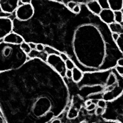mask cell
<instances>
[{
	"label": "cell",
	"instance_id": "6da1fadb",
	"mask_svg": "<svg viewBox=\"0 0 123 123\" xmlns=\"http://www.w3.org/2000/svg\"><path fill=\"white\" fill-rule=\"evenodd\" d=\"M27 61V55L18 45L0 42V73L16 70Z\"/></svg>",
	"mask_w": 123,
	"mask_h": 123
},
{
	"label": "cell",
	"instance_id": "7a4b0ae2",
	"mask_svg": "<svg viewBox=\"0 0 123 123\" xmlns=\"http://www.w3.org/2000/svg\"><path fill=\"white\" fill-rule=\"evenodd\" d=\"M115 105H112L108 102L107 107L103 113V118L106 121H113L123 123V95L113 100Z\"/></svg>",
	"mask_w": 123,
	"mask_h": 123
},
{
	"label": "cell",
	"instance_id": "3957f363",
	"mask_svg": "<svg viewBox=\"0 0 123 123\" xmlns=\"http://www.w3.org/2000/svg\"><path fill=\"white\" fill-rule=\"evenodd\" d=\"M46 63L62 78L65 77L66 71L65 62L59 57V55L55 54L48 55L46 58Z\"/></svg>",
	"mask_w": 123,
	"mask_h": 123
},
{
	"label": "cell",
	"instance_id": "277c9868",
	"mask_svg": "<svg viewBox=\"0 0 123 123\" xmlns=\"http://www.w3.org/2000/svg\"><path fill=\"white\" fill-rule=\"evenodd\" d=\"M35 14V9L31 4H23L18 6L16 12V18L18 21H27L34 17Z\"/></svg>",
	"mask_w": 123,
	"mask_h": 123
},
{
	"label": "cell",
	"instance_id": "5b68a950",
	"mask_svg": "<svg viewBox=\"0 0 123 123\" xmlns=\"http://www.w3.org/2000/svg\"><path fill=\"white\" fill-rule=\"evenodd\" d=\"M13 20L9 17H0V40L13 31Z\"/></svg>",
	"mask_w": 123,
	"mask_h": 123
},
{
	"label": "cell",
	"instance_id": "8992f818",
	"mask_svg": "<svg viewBox=\"0 0 123 123\" xmlns=\"http://www.w3.org/2000/svg\"><path fill=\"white\" fill-rule=\"evenodd\" d=\"M18 0H0L1 12L11 15L18 7Z\"/></svg>",
	"mask_w": 123,
	"mask_h": 123
},
{
	"label": "cell",
	"instance_id": "52a82bcc",
	"mask_svg": "<svg viewBox=\"0 0 123 123\" xmlns=\"http://www.w3.org/2000/svg\"><path fill=\"white\" fill-rule=\"evenodd\" d=\"M5 43H9V44H14V45H18L20 46L23 42H24V38L21 35L16 32H11L6 36L3 41Z\"/></svg>",
	"mask_w": 123,
	"mask_h": 123
},
{
	"label": "cell",
	"instance_id": "ba28073f",
	"mask_svg": "<svg viewBox=\"0 0 123 123\" xmlns=\"http://www.w3.org/2000/svg\"><path fill=\"white\" fill-rule=\"evenodd\" d=\"M100 20L103 22L104 24H110L115 22L114 20V12L110 10V9H102L100 13L98 15Z\"/></svg>",
	"mask_w": 123,
	"mask_h": 123
},
{
	"label": "cell",
	"instance_id": "9c48e42d",
	"mask_svg": "<svg viewBox=\"0 0 123 123\" xmlns=\"http://www.w3.org/2000/svg\"><path fill=\"white\" fill-rule=\"evenodd\" d=\"M86 7L88 10L94 15L98 16L99 14L100 13L102 9L98 4L97 0H93V1H90L86 4Z\"/></svg>",
	"mask_w": 123,
	"mask_h": 123
},
{
	"label": "cell",
	"instance_id": "30bf717a",
	"mask_svg": "<svg viewBox=\"0 0 123 123\" xmlns=\"http://www.w3.org/2000/svg\"><path fill=\"white\" fill-rule=\"evenodd\" d=\"M109 9L112 12L121 11L123 8V0H107Z\"/></svg>",
	"mask_w": 123,
	"mask_h": 123
},
{
	"label": "cell",
	"instance_id": "8fae6325",
	"mask_svg": "<svg viewBox=\"0 0 123 123\" xmlns=\"http://www.w3.org/2000/svg\"><path fill=\"white\" fill-rule=\"evenodd\" d=\"M72 73H73L72 79H73L74 83H78L83 80V73L79 68L75 66L72 70Z\"/></svg>",
	"mask_w": 123,
	"mask_h": 123
},
{
	"label": "cell",
	"instance_id": "7c38bea8",
	"mask_svg": "<svg viewBox=\"0 0 123 123\" xmlns=\"http://www.w3.org/2000/svg\"><path fill=\"white\" fill-rule=\"evenodd\" d=\"M109 31L112 33H116L118 34H123V26L121 24H117L115 22H113L108 25Z\"/></svg>",
	"mask_w": 123,
	"mask_h": 123
},
{
	"label": "cell",
	"instance_id": "4fadbf2b",
	"mask_svg": "<svg viewBox=\"0 0 123 123\" xmlns=\"http://www.w3.org/2000/svg\"><path fill=\"white\" fill-rule=\"evenodd\" d=\"M115 44L117 47V49H118L120 53L123 54V34H120L119 38H117V40L115 42Z\"/></svg>",
	"mask_w": 123,
	"mask_h": 123
},
{
	"label": "cell",
	"instance_id": "5bb4252c",
	"mask_svg": "<svg viewBox=\"0 0 123 123\" xmlns=\"http://www.w3.org/2000/svg\"><path fill=\"white\" fill-rule=\"evenodd\" d=\"M114 20L115 23L123 24V13L122 11L114 12Z\"/></svg>",
	"mask_w": 123,
	"mask_h": 123
},
{
	"label": "cell",
	"instance_id": "9a60e30c",
	"mask_svg": "<svg viewBox=\"0 0 123 123\" xmlns=\"http://www.w3.org/2000/svg\"><path fill=\"white\" fill-rule=\"evenodd\" d=\"M44 51L46 53H47L48 55H51V54H55V55H59V54L61 53V51H58V49H54L51 47L50 46H44Z\"/></svg>",
	"mask_w": 123,
	"mask_h": 123
},
{
	"label": "cell",
	"instance_id": "2e32d148",
	"mask_svg": "<svg viewBox=\"0 0 123 123\" xmlns=\"http://www.w3.org/2000/svg\"><path fill=\"white\" fill-rule=\"evenodd\" d=\"M78 115H79L78 111L75 107H71L70 109H69L68 112L67 117H68V119L72 120V119H74V118L77 117L78 116Z\"/></svg>",
	"mask_w": 123,
	"mask_h": 123
},
{
	"label": "cell",
	"instance_id": "e0dca14e",
	"mask_svg": "<svg viewBox=\"0 0 123 123\" xmlns=\"http://www.w3.org/2000/svg\"><path fill=\"white\" fill-rule=\"evenodd\" d=\"M20 48L22 50V51L24 53H25L26 55H29V53H31V49H30L29 46V43H26V41L23 42L21 45H20Z\"/></svg>",
	"mask_w": 123,
	"mask_h": 123
},
{
	"label": "cell",
	"instance_id": "ac0fdd59",
	"mask_svg": "<svg viewBox=\"0 0 123 123\" xmlns=\"http://www.w3.org/2000/svg\"><path fill=\"white\" fill-rule=\"evenodd\" d=\"M65 66H66V70H72L75 67V63H74L70 58L67 59V60L65 61Z\"/></svg>",
	"mask_w": 123,
	"mask_h": 123
},
{
	"label": "cell",
	"instance_id": "d6986e66",
	"mask_svg": "<svg viewBox=\"0 0 123 123\" xmlns=\"http://www.w3.org/2000/svg\"><path fill=\"white\" fill-rule=\"evenodd\" d=\"M98 4H100L102 9H109V6L107 4V0H97Z\"/></svg>",
	"mask_w": 123,
	"mask_h": 123
},
{
	"label": "cell",
	"instance_id": "ffe728a7",
	"mask_svg": "<svg viewBox=\"0 0 123 123\" xmlns=\"http://www.w3.org/2000/svg\"><path fill=\"white\" fill-rule=\"evenodd\" d=\"M97 105H98V107H100V108L105 110L106 108V107H107V102L105 101L104 100H103V99H100V100H99L98 101V104Z\"/></svg>",
	"mask_w": 123,
	"mask_h": 123
},
{
	"label": "cell",
	"instance_id": "44dd1931",
	"mask_svg": "<svg viewBox=\"0 0 123 123\" xmlns=\"http://www.w3.org/2000/svg\"><path fill=\"white\" fill-rule=\"evenodd\" d=\"M77 4L78 3H76V2H75V1H68V3H67V7H68V9L70 10V11H73V8L77 5Z\"/></svg>",
	"mask_w": 123,
	"mask_h": 123
},
{
	"label": "cell",
	"instance_id": "7402d4cb",
	"mask_svg": "<svg viewBox=\"0 0 123 123\" xmlns=\"http://www.w3.org/2000/svg\"><path fill=\"white\" fill-rule=\"evenodd\" d=\"M80 12H81V6H80V4H77V5L73 8V9L72 12H73V14H80Z\"/></svg>",
	"mask_w": 123,
	"mask_h": 123
},
{
	"label": "cell",
	"instance_id": "603a6c76",
	"mask_svg": "<svg viewBox=\"0 0 123 123\" xmlns=\"http://www.w3.org/2000/svg\"><path fill=\"white\" fill-rule=\"evenodd\" d=\"M115 69L116 70V72L119 74V75L123 78V66H115Z\"/></svg>",
	"mask_w": 123,
	"mask_h": 123
},
{
	"label": "cell",
	"instance_id": "cb8c5ba5",
	"mask_svg": "<svg viewBox=\"0 0 123 123\" xmlns=\"http://www.w3.org/2000/svg\"><path fill=\"white\" fill-rule=\"evenodd\" d=\"M36 50L38 52H42L44 51V45L42 43H36Z\"/></svg>",
	"mask_w": 123,
	"mask_h": 123
},
{
	"label": "cell",
	"instance_id": "d4e9b609",
	"mask_svg": "<svg viewBox=\"0 0 123 123\" xmlns=\"http://www.w3.org/2000/svg\"><path fill=\"white\" fill-rule=\"evenodd\" d=\"M59 57L65 62L67 59L69 58V57L68 56V55L66 53H63V52H61V53L59 54Z\"/></svg>",
	"mask_w": 123,
	"mask_h": 123
},
{
	"label": "cell",
	"instance_id": "484cf974",
	"mask_svg": "<svg viewBox=\"0 0 123 123\" xmlns=\"http://www.w3.org/2000/svg\"><path fill=\"white\" fill-rule=\"evenodd\" d=\"M103 112H104V110L103 109H102V108H100V107H97L96 109H95V115H103Z\"/></svg>",
	"mask_w": 123,
	"mask_h": 123
},
{
	"label": "cell",
	"instance_id": "4316f807",
	"mask_svg": "<svg viewBox=\"0 0 123 123\" xmlns=\"http://www.w3.org/2000/svg\"><path fill=\"white\" fill-rule=\"evenodd\" d=\"M119 36H120V34H116V33H112V34H111L112 40L113 41H115V42L117 40V38H119Z\"/></svg>",
	"mask_w": 123,
	"mask_h": 123
},
{
	"label": "cell",
	"instance_id": "83f0119b",
	"mask_svg": "<svg viewBox=\"0 0 123 123\" xmlns=\"http://www.w3.org/2000/svg\"><path fill=\"white\" fill-rule=\"evenodd\" d=\"M116 66H123V58L121 57L120 58H118L117 61H116Z\"/></svg>",
	"mask_w": 123,
	"mask_h": 123
},
{
	"label": "cell",
	"instance_id": "f1b7e54d",
	"mask_svg": "<svg viewBox=\"0 0 123 123\" xmlns=\"http://www.w3.org/2000/svg\"><path fill=\"white\" fill-rule=\"evenodd\" d=\"M96 108V105L95 103H92L91 105H90L88 107H86V110L88 111H91V110H93Z\"/></svg>",
	"mask_w": 123,
	"mask_h": 123
},
{
	"label": "cell",
	"instance_id": "f546056e",
	"mask_svg": "<svg viewBox=\"0 0 123 123\" xmlns=\"http://www.w3.org/2000/svg\"><path fill=\"white\" fill-rule=\"evenodd\" d=\"M72 75H73L72 70H66V74H65V76L67 77L68 78H72Z\"/></svg>",
	"mask_w": 123,
	"mask_h": 123
},
{
	"label": "cell",
	"instance_id": "4dcf8cb0",
	"mask_svg": "<svg viewBox=\"0 0 123 123\" xmlns=\"http://www.w3.org/2000/svg\"><path fill=\"white\" fill-rule=\"evenodd\" d=\"M29 43V46L30 47V49L32 50H35L36 49V43H34V42H30V43Z\"/></svg>",
	"mask_w": 123,
	"mask_h": 123
},
{
	"label": "cell",
	"instance_id": "1f68e13d",
	"mask_svg": "<svg viewBox=\"0 0 123 123\" xmlns=\"http://www.w3.org/2000/svg\"><path fill=\"white\" fill-rule=\"evenodd\" d=\"M21 2H22L23 4H31V1H30V0H27V1L21 0Z\"/></svg>",
	"mask_w": 123,
	"mask_h": 123
},
{
	"label": "cell",
	"instance_id": "d6a6232c",
	"mask_svg": "<svg viewBox=\"0 0 123 123\" xmlns=\"http://www.w3.org/2000/svg\"><path fill=\"white\" fill-rule=\"evenodd\" d=\"M92 103V100H86V101L85 105H86V107H88V106H89L90 105H91Z\"/></svg>",
	"mask_w": 123,
	"mask_h": 123
},
{
	"label": "cell",
	"instance_id": "836d02e7",
	"mask_svg": "<svg viewBox=\"0 0 123 123\" xmlns=\"http://www.w3.org/2000/svg\"><path fill=\"white\" fill-rule=\"evenodd\" d=\"M51 123H61V121L59 119H53V120H51Z\"/></svg>",
	"mask_w": 123,
	"mask_h": 123
},
{
	"label": "cell",
	"instance_id": "e575fe53",
	"mask_svg": "<svg viewBox=\"0 0 123 123\" xmlns=\"http://www.w3.org/2000/svg\"><path fill=\"white\" fill-rule=\"evenodd\" d=\"M117 123V122H113V121H106L105 120L104 122H97V123Z\"/></svg>",
	"mask_w": 123,
	"mask_h": 123
},
{
	"label": "cell",
	"instance_id": "d590c367",
	"mask_svg": "<svg viewBox=\"0 0 123 123\" xmlns=\"http://www.w3.org/2000/svg\"><path fill=\"white\" fill-rule=\"evenodd\" d=\"M80 123H88L86 121H83V122H81Z\"/></svg>",
	"mask_w": 123,
	"mask_h": 123
}]
</instances>
